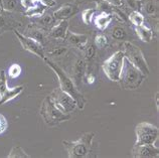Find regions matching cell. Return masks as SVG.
Returning <instances> with one entry per match:
<instances>
[{
    "label": "cell",
    "mask_w": 159,
    "mask_h": 158,
    "mask_svg": "<svg viewBox=\"0 0 159 158\" xmlns=\"http://www.w3.org/2000/svg\"><path fill=\"white\" fill-rule=\"evenodd\" d=\"M146 76L125 59L122 73L120 76V86L125 90H136L143 84Z\"/></svg>",
    "instance_id": "obj_4"
},
{
    "label": "cell",
    "mask_w": 159,
    "mask_h": 158,
    "mask_svg": "<svg viewBox=\"0 0 159 158\" xmlns=\"http://www.w3.org/2000/svg\"><path fill=\"white\" fill-rule=\"evenodd\" d=\"M110 35L114 40L119 41V43H125V41H131L130 37L131 34L125 24H118L115 25L110 31Z\"/></svg>",
    "instance_id": "obj_17"
},
{
    "label": "cell",
    "mask_w": 159,
    "mask_h": 158,
    "mask_svg": "<svg viewBox=\"0 0 159 158\" xmlns=\"http://www.w3.org/2000/svg\"><path fill=\"white\" fill-rule=\"evenodd\" d=\"M39 114L48 127H57L70 119V114H65L54 106L49 95L47 96L40 105Z\"/></svg>",
    "instance_id": "obj_3"
},
{
    "label": "cell",
    "mask_w": 159,
    "mask_h": 158,
    "mask_svg": "<svg viewBox=\"0 0 159 158\" xmlns=\"http://www.w3.org/2000/svg\"><path fill=\"white\" fill-rule=\"evenodd\" d=\"M20 3H21L22 7L24 8V10H25L32 7L33 5H35L37 2H36V0H20Z\"/></svg>",
    "instance_id": "obj_37"
},
{
    "label": "cell",
    "mask_w": 159,
    "mask_h": 158,
    "mask_svg": "<svg viewBox=\"0 0 159 158\" xmlns=\"http://www.w3.org/2000/svg\"><path fill=\"white\" fill-rule=\"evenodd\" d=\"M14 35L16 36V38L21 44V47H23L24 51L29 52L30 53H33L34 56H36L39 59L43 60L45 57V49L43 44H40L39 43H37L36 40L27 37L24 34H22L21 32L18 31L17 29L13 30Z\"/></svg>",
    "instance_id": "obj_9"
},
{
    "label": "cell",
    "mask_w": 159,
    "mask_h": 158,
    "mask_svg": "<svg viewBox=\"0 0 159 158\" xmlns=\"http://www.w3.org/2000/svg\"><path fill=\"white\" fill-rule=\"evenodd\" d=\"M43 61L53 70V73L57 74V77L58 79V83H60V88L64 92L68 93L76 101L77 107L80 110H84L87 103V99L85 98V96L80 92V90L77 88L76 84L74 83L73 79L70 77V74L64 69L61 68L60 65L57 64V61L49 60L47 56L44 57Z\"/></svg>",
    "instance_id": "obj_1"
},
{
    "label": "cell",
    "mask_w": 159,
    "mask_h": 158,
    "mask_svg": "<svg viewBox=\"0 0 159 158\" xmlns=\"http://www.w3.org/2000/svg\"><path fill=\"white\" fill-rule=\"evenodd\" d=\"M22 72V69L18 64H12L9 69H8V76L11 79H16L20 76V74Z\"/></svg>",
    "instance_id": "obj_34"
},
{
    "label": "cell",
    "mask_w": 159,
    "mask_h": 158,
    "mask_svg": "<svg viewBox=\"0 0 159 158\" xmlns=\"http://www.w3.org/2000/svg\"><path fill=\"white\" fill-rule=\"evenodd\" d=\"M79 12V5L76 3H66L57 8L52 13L54 19L57 21H61V20H69L75 16Z\"/></svg>",
    "instance_id": "obj_14"
},
{
    "label": "cell",
    "mask_w": 159,
    "mask_h": 158,
    "mask_svg": "<svg viewBox=\"0 0 159 158\" xmlns=\"http://www.w3.org/2000/svg\"><path fill=\"white\" fill-rule=\"evenodd\" d=\"M8 128V122L5 118V116L0 114V135L3 134Z\"/></svg>",
    "instance_id": "obj_36"
},
{
    "label": "cell",
    "mask_w": 159,
    "mask_h": 158,
    "mask_svg": "<svg viewBox=\"0 0 159 158\" xmlns=\"http://www.w3.org/2000/svg\"><path fill=\"white\" fill-rule=\"evenodd\" d=\"M57 23V21L54 19L52 13H49V12L43 14L41 16H39V17L34 18V24L39 25L41 28H43V29H45L47 31H48L52 27L56 25Z\"/></svg>",
    "instance_id": "obj_21"
},
{
    "label": "cell",
    "mask_w": 159,
    "mask_h": 158,
    "mask_svg": "<svg viewBox=\"0 0 159 158\" xmlns=\"http://www.w3.org/2000/svg\"><path fill=\"white\" fill-rule=\"evenodd\" d=\"M0 8L13 14H23L24 12L20 0H0Z\"/></svg>",
    "instance_id": "obj_19"
},
{
    "label": "cell",
    "mask_w": 159,
    "mask_h": 158,
    "mask_svg": "<svg viewBox=\"0 0 159 158\" xmlns=\"http://www.w3.org/2000/svg\"><path fill=\"white\" fill-rule=\"evenodd\" d=\"M106 1L114 6H122V0H106Z\"/></svg>",
    "instance_id": "obj_40"
},
{
    "label": "cell",
    "mask_w": 159,
    "mask_h": 158,
    "mask_svg": "<svg viewBox=\"0 0 159 158\" xmlns=\"http://www.w3.org/2000/svg\"><path fill=\"white\" fill-rule=\"evenodd\" d=\"M36 2L43 4V5H44L45 7H48V8H51V7L54 6L57 4L56 0H36Z\"/></svg>",
    "instance_id": "obj_38"
},
{
    "label": "cell",
    "mask_w": 159,
    "mask_h": 158,
    "mask_svg": "<svg viewBox=\"0 0 159 158\" xmlns=\"http://www.w3.org/2000/svg\"><path fill=\"white\" fill-rule=\"evenodd\" d=\"M65 40H66V43L72 45V47L84 51L87 43H89V35L85 34V33H76L68 30Z\"/></svg>",
    "instance_id": "obj_15"
},
{
    "label": "cell",
    "mask_w": 159,
    "mask_h": 158,
    "mask_svg": "<svg viewBox=\"0 0 159 158\" xmlns=\"http://www.w3.org/2000/svg\"><path fill=\"white\" fill-rule=\"evenodd\" d=\"M125 5L131 11H140L141 0H122V6Z\"/></svg>",
    "instance_id": "obj_32"
},
{
    "label": "cell",
    "mask_w": 159,
    "mask_h": 158,
    "mask_svg": "<svg viewBox=\"0 0 159 158\" xmlns=\"http://www.w3.org/2000/svg\"><path fill=\"white\" fill-rule=\"evenodd\" d=\"M111 14L113 17H115L119 22L126 25L127 23H129V19H128V14L126 13L122 6H112L111 9Z\"/></svg>",
    "instance_id": "obj_27"
},
{
    "label": "cell",
    "mask_w": 159,
    "mask_h": 158,
    "mask_svg": "<svg viewBox=\"0 0 159 158\" xmlns=\"http://www.w3.org/2000/svg\"><path fill=\"white\" fill-rule=\"evenodd\" d=\"M136 145L154 144L158 139L159 129L157 126L148 122H141L135 127Z\"/></svg>",
    "instance_id": "obj_7"
},
{
    "label": "cell",
    "mask_w": 159,
    "mask_h": 158,
    "mask_svg": "<svg viewBox=\"0 0 159 158\" xmlns=\"http://www.w3.org/2000/svg\"><path fill=\"white\" fill-rule=\"evenodd\" d=\"M96 9L95 8H87V9L83 10L82 12V20L86 25H90L93 17L95 16Z\"/></svg>",
    "instance_id": "obj_30"
},
{
    "label": "cell",
    "mask_w": 159,
    "mask_h": 158,
    "mask_svg": "<svg viewBox=\"0 0 159 158\" xmlns=\"http://www.w3.org/2000/svg\"><path fill=\"white\" fill-rule=\"evenodd\" d=\"M125 61V56L122 49L117 51L107 59L102 65V69L106 77L112 82H119Z\"/></svg>",
    "instance_id": "obj_6"
},
{
    "label": "cell",
    "mask_w": 159,
    "mask_h": 158,
    "mask_svg": "<svg viewBox=\"0 0 159 158\" xmlns=\"http://www.w3.org/2000/svg\"><path fill=\"white\" fill-rule=\"evenodd\" d=\"M22 34L36 40L37 43L43 44V47L48 43V40H49L48 31L43 29V28L39 27V25H36V24H34V23L28 24L25 29H24Z\"/></svg>",
    "instance_id": "obj_13"
},
{
    "label": "cell",
    "mask_w": 159,
    "mask_h": 158,
    "mask_svg": "<svg viewBox=\"0 0 159 158\" xmlns=\"http://www.w3.org/2000/svg\"><path fill=\"white\" fill-rule=\"evenodd\" d=\"M23 22L15 17V14L4 11L0 8V35L6 31H13L18 27L22 26Z\"/></svg>",
    "instance_id": "obj_11"
},
{
    "label": "cell",
    "mask_w": 159,
    "mask_h": 158,
    "mask_svg": "<svg viewBox=\"0 0 159 158\" xmlns=\"http://www.w3.org/2000/svg\"><path fill=\"white\" fill-rule=\"evenodd\" d=\"M131 156L134 158H157L159 156V148L154 146V144H135L132 148Z\"/></svg>",
    "instance_id": "obj_12"
},
{
    "label": "cell",
    "mask_w": 159,
    "mask_h": 158,
    "mask_svg": "<svg viewBox=\"0 0 159 158\" xmlns=\"http://www.w3.org/2000/svg\"><path fill=\"white\" fill-rule=\"evenodd\" d=\"M69 20H61L48 30V37L56 40H65L66 32L69 30Z\"/></svg>",
    "instance_id": "obj_16"
},
{
    "label": "cell",
    "mask_w": 159,
    "mask_h": 158,
    "mask_svg": "<svg viewBox=\"0 0 159 158\" xmlns=\"http://www.w3.org/2000/svg\"><path fill=\"white\" fill-rule=\"evenodd\" d=\"M122 45L125 59L147 77L150 74V69L147 61L144 56V53L142 52L140 47L135 45L131 41H125L122 43Z\"/></svg>",
    "instance_id": "obj_5"
},
{
    "label": "cell",
    "mask_w": 159,
    "mask_h": 158,
    "mask_svg": "<svg viewBox=\"0 0 159 158\" xmlns=\"http://www.w3.org/2000/svg\"><path fill=\"white\" fill-rule=\"evenodd\" d=\"M155 105H156V109L157 111L159 110V103H158V92L155 95Z\"/></svg>",
    "instance_id": "obj_41"
},
{
    "label": "cell",
    "mask_w": 159,
    "mask_h": 158,
    "mask_svg": "<svg viewBox=\"0 0 159 158\" xmlns=\"http://www.w3.org/2000/svg\"><path fill=\"white\" fill-rule=\"evenodd\" d=\"M23 90H24L23 86H16L14 88H8L6 90V92L0 97V106L15 99L16 97H18L23 92Z\"/></svg>",
    "instance_id": "obj_24"
},
{
    "label": "cell",
    "mask_w": 159,
    "mask_h": 158,
    "mask_svg": "<svg viewBox=\"0 0 159 158\" xmlns=\"http://www.w3.org/2000/svg\"><path fill=\"white\" fill-rule=\"evenodd\" d=\"M8 158H30L31 156L23 150V148L19 145H15L12 147L9 154L7 155Z\"/></svg>",
    "instance_id": "obj_29"
},
{
    "label": "cell",
    "mask_w": 159,
    "mask_h": 158,
    "mask_svg": "<svg viewBox=\"0 0 159 158\" xmlns=\"http://www.w3.org/2000/svg\"><path fill=\"white\" fill-rule=\"evenodd\" d=\"M135 32H136V35L138 36L141 41L143 43H151L153 40V37H154V31L151 29L150 27L144 25H138L135 26Z\"/></svg>",
    "instance_id": "obj_23"
},
{
    "label": "cell",
    "mask_w": 159,
    "mask_h": 158,
    "mask_svg": "<svg viewBox=\"0 0 159 158\" xmlns=\"http://www.w3.org/2000/svg\"><path fill=\"white\" fill-rule=\"evenodd\" d=\"M94 43H95L96 47H97V48H104V47H106L107 45H108V43H109L108 37L105 34H97V35L95 36Z\"/></svg>",
    "instance_id": "obj_33"
},
{
    "label": "cell",
    "mask_w": 159,
    "mask_h": 158,
    "mask_svg": "<svg viewBox=\"0 0 159 158\" xmlns=\"http://www.w3.org/2000/svg\"><path fill=\"white\" fill-rule=\"evenodd\" d=\"M47 9H48V7H45L44 5H43V4L37 2L35 5H33L32 7L24 10L23 15L26 16V17H31V18L39 17V16L45 13Z\"/></svg>",
    "instance_id": "obj_26"
},
{
    "label": "cell",
    "mask_w": 159,
    "mask_h": 158,
    "mask_svg": "<svg viewBox=\"0 0 159 158\" xmlns=\"http://www.w3.org/2000/svg\"><path fill=\"white\" fill-rule=\"evenodd\" d=\"M140 12L143 15H147L149 17L157 18L158 12V0H141Z\"/></svg>",
    "instance_id": "obj_20"
},
{
    "label": "cell",
    "mask_w": 159,
    "mask_h": 158,
    "mask_svg": "<svg viewBox=\"0 0 159 158\" xmlns=\"http://www.w3.org/2000/svg\"><path fill=\"white\" fill-rule=\"evenodd\" d=\"M94 138V132H86L76 141L64 140L62 145L70 158H85L90 155Z\"/></svg>",
    "instance_id": "obj_2"
},
{
    "label": "cell",
    "mask_w": 159,
    "mask_h": 158,
    "mask_svg": "<svg viewBox=\"0 0 159 158\" xmlns=\"http://www.w3.org/2000/svg\"><path fill=\"white\" fill-rule=\"evenodd\" d=\"M96 3V8L100 12H105V13H110L111 14V9H112V4L107 2L106 0H94Z\"/></svg>",
    "instance_id": "obj_31"
},
{
    "label": "cell",
    "mask_w": 159,
    "mask_h": 158,
    "mask_svg": "<svg viewBox=\"0 0 159 158\" xmlns=\"http://www.w3.org/2000/svg\"><path fill=\"white\" fill-rule=\"evenodd\" d=\"M114 17L110 13H105V12H101L100 14L96 15L94 18V23L95 26L100 30H105L108 26L110 25L111 22L113 21Z\"/></svg>",
    "instance_id": "obj_22"
},
{
    "label": "cell",
    "mask_w": 159,
    "mask_h": 158,
    "mask_svg": "<svg viewBox=\"0 0 159 158\" xmlns=\"http://www.w3.org/2000/svg\"><path fill=\"white\" fill-rule=\"evenodd\" d=\"M49 97H51L52 101L53 102L54 106L65 114L73 113L78 108L76 101L68 93L64 92L60 87L54 89L49 94Z\"/></svg>",
    "instance_id": "obj_8"
},
{
    "label": "cell",
    "mask_w": 159,
    "mask_h": 158,
    "mask_svg": "<svg viewBox=\"0 0 159 158\" xmlns=\"http://www.w3.org/2000/svg\"><path fill=\"white\" fill-rule=\"evenodd\" d=\"M86 74H87L86 61L84 59L83 55H79L73 61L72 68H70V77L73 79L74 83L76 84L79 90L83 84L84 78H85Z\"/></svg>",
    "instance_id": "obj_10"
},
{
    "label": "cell",
    "mask_w": 159,
    "mask_h": 158,
    "mask_svg": "<svg viewBox=\"0 0 159 158\" xmlns=\"http://www.w3.org/2000/svg\"><path fill=\"white\" fill-rule=\"evenodd\" d=\"M128 19H129V22L132 23L134 26H138V25L144 24L145 16L142 14L140 11H131L130 13L128 14Z\"/></svg>",
    "instance_id": "obj_28"
},
{
    "label": "cell",
    "mask_w": 159,
    "mask_h": 158,
    "mask_svg": "<svg viewBox=\"0 0 159 158\" xmlns=\"http://www.w3.org/2000/svg\"><path fill=\"white\" fill-rule=\"evenodd\" d=\"M7 89H8V85H7L6 73L3 70H0V97L6 92Z\"/></svg>",
    "instance_id": "obj_35"
},
{
    "label": "cell",
    "mask_w": 159,
    "mask_h": 158,
    "mask_svg": "<svg viewBox=\"0 0 159 158\" xmlns=\"http://www.w3.org/2000/svg\"><path fill=\"white\" fill-rule=\"evenodd\" d=\"M84 81H86L87 84H89V85L94 84V82L96 81L95 74H94L93 73H87V74H86V76H85V78H84Z\"/></svg>",
    "instance_id": "obj_39"
},
{
    "label": "cell",
    "mask_w": 159,
    "mask_h": 158,
    "mask_svg": "<svg viewBox=\"0 0 159 158\" xmlns=\"http://www.w3.org/2000/svg\"><path fill=\"white\" fill-rule=\"evenodd\" d=\"M69 51V47L66 45H58V47H52L51 51L45 52V56L52 61H54L56 59H62L68 56Z\"/></svg>",
    "instance_id": "obj_25"
},
{
    "label": "cell",
    "mask_w": 159,
    "mask_h": 158,
    "mask_svg": "<svg viewBox=\"0 0 159 158\" xmlns=\"http://www.w3.org/2000/svg\"><path fill=\"white\" fill-rule=\"evenodd\" d=\"M84 52H85L84 59H85L87 64V73H92V65L94 64L96 57H97V47L95 45L94 41H89L84 48Z\"/></svg>",
    "instance_id": "obj_18"
},
{
    "label": "cell",
    "mask_w": 159,
    "mask_h": 158,
    "mask_svg": "<svg viewBox=\"0 0 159 158\" xmlns=\"http://www.w3.org/2000/svg\"><path fill=\"white\" fill-rule=\"evenodd\" d=\"M77 2H80V3H83V2H85V1H89V0H76Z\"/></svg>",
    "instance_id": "obj_42"
}]
</instances>
